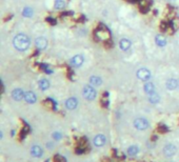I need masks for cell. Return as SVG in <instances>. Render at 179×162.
I'll return each mask as SVG.
<instances>
[{
    "label": "cell",
    "instance_id": "cell-10",
    "mask_svg": "<svg viewBox=\"0 0 179 162\" xmlns=\"http://www.w3.org/2000/svg\"><path fill=\"white\" fill-rule=\"evenodd\" d=\"M78 105V100L76 98H69L68 100L65 101V108L69 109H76Z\"/></svg>",
    "mask_w": 179,
    "mask_h": 162
},
{
    "label": "cell",
    "instance_id": "cell-16",
    "mask_svg": "<svg viewBox=\"0 0 179 162\" xmlns=\"http://www.w3.org/2000/svg\"><path fill=\"white\" fill-rule=\"evenodd\" d=\"M143 89H144L147 94H152V93L155 92V87L152 82H147L144 84V87H143Z\"/></svg>",
    "mask_w": 179,
    "mask_h": 162
},
{
    "label": "cell",
    "instance_id": "cell-15",
    "mask_svg": "<svg viewBox=\"0 0 179 162\" xmlns=\"http://www.w3.org/2000/svg\"><path fill=\"white\" fill-rule=\"evenodd\" d=\"M90 82H91V84L95 85V87H99L102 83V79L100 77H98V76H92V77L90 78Z\"/></svg>",
    "mask_w": 179,
    "mask_h": 162
},
{
    "label": "cell",
    "instance_id": "cell-12",
    "mask_svg": "<svg viewBox=\"0 0 179 162\" xmlns=\"http://www.w3.org/2000/svg\"><path fill=\"white\" fill-rule=\"evenodd\" d=\"M24 100L28 103H35L37 101V97L33 92H27L24 94Z\"/></svg>",
    "mask_w": 179,
    "mask_h": 162
},
{
    "label": "cell",
    "instance_id": "cell-18",
    "mask_svg": "<svg viewBox=\"0 0 179 162\" xmlns=\"http://www.w3.org/2000/svg\"><path fill=\"white\" fill-rule=\"evenodd\" d=\"M156 44L158 46H164L166 44V39L162 35H158L156 36Z\"/></svg>",
    "mask_w": 179,
    "mask_h": 162
},
{
    "label": "cell",
    "instance_id": "cell-7",
    "mask_svg": "<svg viewBox=\"0 0 179 162\" xmlns=\"http://www.w3.org/2000/svg\"><path fill=\"white\" fill-rule=\"evenodd\" d=\"M36 47L38 50H44L47 46V40L45 37H38L35 41Z\"/></svg>",
    "mask_w": 179,
    "mask_h": 162
},
{
    "label": "cell",
    "instance_id": "cell-23",
    "mask_svg": "<svg viewBox=\"0 0 179 162\" xmlns=\"http://www.w3.org/2000/svg\"><path fill=\"white\" fill-rule=\"evenodd\" d=\"M53 136H54V138L56 140H58V139H60V138H61V134H59V133H54Z\"/></svg>",
    "mask_w": 179,
    "mask_h": 162
},
{
    "label": "cell",
    "instance_id": "cell-22",
    "mask_svg": "<svg viewBox=\"0 0 179 162\" xmlns=\"http://www.w3.org/2000/svg\"><path fill=\"white\" fill-rule=\"evenodd\" d=\"M23 16L24 17H32V15H33V9L32 8H25L24 9H23Z\"/></svg>",
    "mask_w": 179,
    "mask_h": 162
},
{
    "label": "cell",
    "instance_id": "cell-8",
    "mask_svg": "<svg viewBox=\"0 0 179 162\" xmlns=\"http://www.w3.org/2000/svg\"><path fill=\"white\" fill-rule=\"evenodd\" d=\"M12 97H13L14 100L16 101H20L22 98H24V93L21 89H15L12 93Z\"/></svg>",
    "mask_w": 179,
    "mask_h": 162
},
{
    "label": "cell",
    "instance_id": "cell-17",
    "mask_svg": "<svg viewBox=\"0 0 179 162\" xmlns=\"http://www.w3.org/2000/svg\"><path fill=\"white\" fill-rule=\"evenodd\" d=\"M159 100H160V97H159L158 94H156V93H152V94H150V97H149V101L151 102V103H158Z\"/></svg>",
    "mask_w": 179,
    "mask_h": 162
},
{
    "label": "cell",
    "instance_id": "cell-14",
    "mask_svg": "<svg viewBox=\"0 0 179 162\" xmlns=\"http://www.w3.org/2000/svg\"><path fill=\"white\" fill-rule=\"evenodd\" d=\"M42 149L39 146V145H34V146H32V149H31V154L33 155L34 157H40L42 155Z\"/></svg>",
    "mask_w": 179,
    "mask_h": 162
},
{
    "label": "cell",
    "instance_id": "cell-13",
    "mask_svg": "<svg viewBox=\"0 0 179 162\" xmlns=\"http://www.w3.org/2000/svg\"><path fill=\"white\" fill-rule=\"evenodd\" d=\"M131 41L129 39H125V38H123V39H121L120 41H119V46H120V49L122 50V51H128L129 49L131 47Z\"/></svg>",
    "mask_w": 179,
    "mask_h": 162
},
{
    "label": "cell",
    "instance_id": "cell-11",
    "mask_svg": "<svg viewBox=\"0 0 179 162\" xmlns=\"http://www.w3.org/2000/svg\"><path fill=\"white\" fill-rule=\"evenodd\" d=\"M166 89L171 90H176L178 87V81L176 79H174V78L168 79V80H166Z\"/></svg>",
    "mask_w": 179,
    "mask_h": 162
},
{
    "label": "cell",
    "instance_id": "cell-3",
    "mask_svg": "<svg viewBox=\"0 0 179 162\" xmlns=\"http://www.w3.org/2000/svg\"><path fill=\"white\" fill-rule=\"evenodd\" d=\"M134 126L139 131H144L149 127V122L144 118H137L134 120Z\"/></svg>",
    "mask_w": 179,
    "mask_h": 162
},
{
    "label": "cell",
    "instance_id": "cell-4",
    "mask_svg": "<svg viewBox=\"0 0 179 162\" xmlns=\"http://www.w3.org/2000/svg\"><path fill=\"white\" fill-rule=\"evenodd\" d=\"M151 76H152L151 72H150V71L147 70V68H140V70L137 71V77L142 81L150 80L151 79Z\"/></svg>",
    "mask_w": 179,
    "mask_h": 162
},
{
    "label": "cell",
    "instance_id": "cell-20",
    "mask_svg": "<svg viewBox=\"0 0 179 162\" xmlns=\"http://www.w3.org/2000/svg\"><path fill=\"white\" fill-rule=\"evenodd\" d=\"M54 6L56 9H62L65 8V2H64L63 0H56Z\"/></svg>",
    "mask_w": 179,
    "mask_h": 162
},
{
    "label": "cell",
    "instance_id": "cell-9",
    "mask_svg": "<svg viewBox=\"0 0 179 162\" xmlns=\"http://www.w3.org/2000/svg\"><path fill=\"white\" fill-rule=\"evenodd\" d=\"M106 138L104 135H97L94 138V144L96 146H103L106 144Z\"/></svg>",
    "mask_w": 179,
    "mask_h": 162
},
{
    "label": "cell",
    "instance_id": "cell-2",
    "mask_svg": "<svg viewBox=\"0 0 179 162\" xmlns=\"http://www.w3.org/2000/svg\"><path fill=\"white\" fill-rule=\"evenodd\" d=\"M83 96H84L85 99L88 100H94L96 98V90L93 87H90V85H85L84 87H83Z\"/></svg>",
    "mask_w": 179,
    "mask_h": 162
},
{
    "label": "cell",
    "instance_id": "cell-19",
    "mask_svg": "<svg viewBox=\"0 0 179 162\" xmlns=\"http://www.w3.org/2000/svg\"><path fill=\"white\" fill-rule=\"evenodd\" d=\"M38 85H39V87L42 90H45L50 87V82H49V80H47V79H41L39 81V83H38Z\"/></svg>",
    "mask_w": 179,
    "mask_h": 162
},
{
    "label": "cell",
    "instance_id": "cell-21",
    "mask_svg": "<svg viewBox=\"0 0 179 162\" xmlns=\"http://www.w3.org/2000/svg\"><path fill=\"white\" fill-rule=\"evenodd\" d=\"M128 154L130 155V156H136V155L138 154V147L135 146V145H132V146H130L128 149Z\"/></svg>",
    "mask_w": 179,
    "mask_h": 162
},
{
    "label": "cell",
    "instance_id": "cell-6",
    "mask_svg": "<svg viewBox=\"0 0 179 162\" xmlns=\"http://www.w3.org/2000/svg\"><path fill=\"white\" fill-rule=\"evenodd\" d=\"M176 152H177V149H176V146L174 144H166L163 149L164 155L168 157H171V156H173V155H175Z\"/></svg>",
    "mask_w": 179,
    "mask_h": 162
},
{
    "label": "cell",
    "instance_id": "cell-5",
    "mask_svg": "<svg viewBox=\"0 0 179 162\" xmlns=\"http://www.w3.org/2000/svg\"><path fill=\"white\" fill-rule=\"evenodd\" d=\"M83 61H84V58H83L82 55H75L71 59V64L73 66H75V68H79V66L82 65Z\"/></svg>",
    "mask_w": 179,
    "mask_h": 162
},
{
    "label": "cell",
    "instance_id": "cell-1",
    "mask_svg": "<svg viewBox=\"0 0 179 162\" xmlns=\"http://www.w3.org/2000/svg\"><path fill=\"white\" fill-rule=\"evenodd\" d=\"M13 44H14V46H15V49L17 50V51L24 52V51H27L28 47H30L31 39H30V37H28V35L22 34V33H19V34H17L15 37H14Z\"/></svg>",
    "mask_w": 179,
    "mask_h": 162
}]
</instances>
